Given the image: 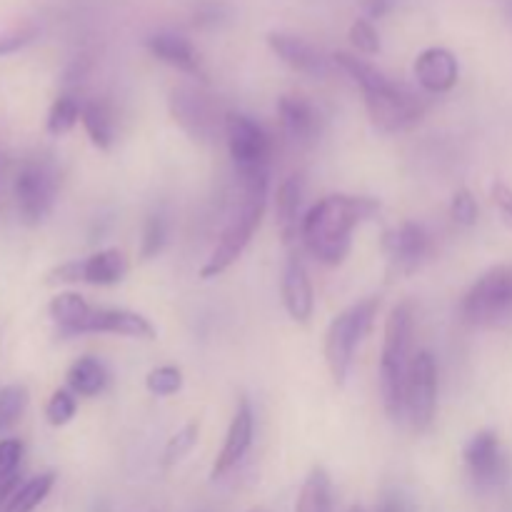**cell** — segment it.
Here are the masks:
<instances>
[{
    "label": "cell",
    "mask_w": 512,
    "mask_h": 512,
    "mask_svg": "<svg viewBox=\"0 0 512 512\" xmlns=\"http://www.w3.org/2000/svg\"><path fill=\"white\" fill-rule=\"evenodd\" d=\"M380 213V203L368 195H328L305 213L300 238L323 265H340L353 248V230Z\"/></svg>",
    "instance_id": "cell-1"
},
{
    "label": "cell",
    "mask_w": 512,
    "mask_h": 512,
    "mask_svg": "<svg viewBox=\"0 0 512 512\" xmlns=\"http://www.w3.org/2000/svg\"><path fill=\"white\" fill-rule=\"evenodd\" d=\"M333 63L335 68L343 70L358 85L370 120L378 130H383V133H403V130H410L423 120L425 110H428L423 95L413 93L405 85L393 83L373 63L353 53H335Z\"/></svg>",
    "instance_id": "cell-2"
},
{
    "label": "cell",
    "mask_w": 512,
    "mask_h": 512,
    "mask_svg": "<svg viewBox=\"0 0 512 512\" xmlns=\"http://www.w3.org/2000/svg\"><path fill=\"white\" fill-rule=\"evenodd\" d=\"M413 305L400 303L385 320L383 353H380V398L388 418L398 420L405 413V378L410 368L413 345Z\"/></svg>",
    "instance_id": "cell-3"
},
{
    "label": "cell",
    "mask_w": 512,
    "mask_h": 512,
    "mask_svg": "<svg viewBox=\"0 0 512 512\" xmlns=\"http://www.w3.org/2000/svg\"><path fill=\"white\" fill-rule=\"evenodd\" d=\"M265 203H268V183L243 190V203H240L238 213L228 220L225 230L220 233L218 245H215L210 258L200 268V278H218V275H223L225 270L238 263V258L245 253L250 240H253L255 230L260 228Z\"/></svg>",
    "instance_id": "cell-4"
},
{
    "label": "cell",
    "mask_w": 512,
    "mask_h": 512,
    "mask_svg": "<svg viewBox=\"0 0 512 512\" xmlns=\"http://www.w3.org/2000/svg\"><path fill=\"white\" fill-rule=\"evenodd\" d=\"M225 143L238 173L240 188L268 183L273 143L263 125L245 113H225Z\"/></svg>",
    "instance_id": "cell-5"
},
{
    "label": "cell",
    "mask_w": 512,
    "mask_h": 512,
    "mask_svg": "<svg viewBox=\"0 0 512 512\" xmlns=\"http://www.w3.org/2000/svg\"><path fill=\"white\" fill-rule=\"evenodd\" d=\"M378 308L380 298H365L345 308L340 315H335L333 323L328 325V333H325V363H328L335 385H345V380H348L355 350H358L365 333L373 325Z\"/></svg>",
    "instance_id": "cell-6"
},
{
    "label": "cell",
    "mask_w": 512,
    "mask_h": 512,
    "mask_svg": "<svg viewBox=\"0 0 512 512\" xmlns=\"http://www.w3.org/2000/svg\"><path fill=\"white\" fill-rule=\"evenodd\" d=\"M460 315L475 328H490L512 320V265H498L480 275L465 293Z\"/></svg>",
    "instance_id": "cell-7"
},
{
    "label": "cell",
    "mask_w": 512,
    "mask_h": 512,
    "mask_svg": "<svg viewBox=\"0 0 512 512\" xmlns=\"http://www.w3.org/2000/svg\"><path fill=\"white\" fill-rule=\"evenodd\" d=\"M58 170L50 160L33 158L25 160L15 173L13 193H15V208L23 223L38 225L53 210L55 198H58Z\"/></svg>",
    "instance_id": "cell-8"
},
{
    "label": "cell",
    "mask_w": 512,
    "mask_h": 512,
    "mask_svg": "<svg viewBox=\"0 0 512 512\" xmlns=\"http://www.w3.org/2000/svg\"><path fill=\"white\" fill-rule=\"evenodd\" d=\"M170 115L198 143H213L220 130H225V113H220L215 100L188 85L170 93Z\"/></svg>",
    "instance_id": "cell-9"
},
{
    "label": "cell",
    "mask_w": 512,
    "mask_h": 512,
    "mask_svg": "<svg viewBox=\"0 0 512 512\" xmlns=\"http://www.w3.org/2000/svg\"><path fill=\"white\" fill-rule=\"evenodd\" d=\"M438 405V365L428 350H418L405 378V413L418 433L428 430Z\"/></svg>",
    "instance_id": "cell-10"
},
{
    "label": "cell",
    "mask_w": 512,
    "mask_h": 512,
    "mask_svg": "<svg viewBox=\"0 0 512 512\" xmlns=\"http://www.w3.org/2000/svg\"><path fill=\"white\" fill-rule=\"evenodd\" d=\"M128 275V258L123 250L105 248L88 258L70 260L58 265L48 275V283H85V285H118Z\"/></svg>",
    "instance_id": "cell-11"
},
{
    "label": "cell",
    "mask_w": 512,
    "mask_h": 512,
    "mask_svg": "<svg viewBox=\"0 0 512 512\" xmlns=\"http://www.w3.org/2000/svg\"><path fill=\"white\" fill-rule=\"evenodd\" d=\"M465 468H468L470 480L478 490H493L508 475V465H505L503 448H500V438L495 430H480L468 440L463 450Z\"/></svg>",
    "instance_id": "cell-12"
},
{
    "label": "cell",
    "mask_w": 512,
    "mask_h": 512,
    "mask_svg": "<svg viewBox=\"0 0 512 512\" xmlns=\"http://www.w3.org/2000/svg\"><path fill=\"white\" fill-rule=\"evenodd\" d=\"M253 435H255L253 408H250V400L245 398V395H240L238 405H235L233 420H230L228 435H225L223 448H220L218 458H215L213 468H210V480H220L223 475H228L230 470L238 468V465L243 463L250 445H253Z\"/></svg>",
    "instance_id": "cell-13"
},
{
    "label": "cell",
    "mask_w": 512,
    "mask_h": 512,
    "mask_svg": "<svg viewBox=\"0 0 512 512\" xmlns=\"http://www.w3.org/2000/svg\"><path fill=\"white\" fill-rule=\"evenodd\" d=\"M268 48L288 65L290 70L308 78H328L333 73V58L323 53L318 45L290 33H270Z\"/></svg>",
    "instance_id": "cell-14"
},
{
    "label": "cell",
    "mask_w": 512,
    "mask_h": 512,
    "mask_svg": "<svg viewBox=\"0 0 512 512\" xmlns=\"http://www.w3.org/2000/svg\"><path fill=\"white\" fill-rule=\"evenodd\" d=\"M383 250L398 273H415L430 255V235L423 225L408 220V223L385 233Z\"/></svg>",
    "instance_id": "cell-15"
},
{
    "label": "cell",
    "mask_w": 512,
    "mask_h": 512,
    "mask_svg": "<svg viewBox=\"0 0 512 512\" xmlns=\"http://www.w3.org/2000/svg\"><path fill=\"white\" fill-rule=\"evenodd\" d=\"M78 335H123V338L155 340V325L135 310L90 308Z\"/></svg>",
    "instance_id": "cell-16"
},
{
    "label": "cell",
    "mask_w": 512,
    "mask_h": 512,
    "mask_svg": "<svg viewBox=\"0 0 512 512\" xmlns=\"http://www.w3.org/2000/svg\"><path fill=\"white\" fill-rule=\"evenodd\" d=\"M278 120L285 138L298 148L313 145L323 128V115L303 95H283L278 100Z\"/></svg>",
    "instance_id": "cell-17"
},
{
    "label": "cell",
    "mask_w": 512,
    "mask_h": 512,
    "mask_svg": "<svg viewBox=\"0 0 512 512\" xmlns=\"http://www.w3.org/2000/svg\"><path fill=\"white\" fill-rule=\"evenodd\" d=\"M145 48H148V53L153 55V58H158L160 63L170 65V68L180 70V73L190 75V78L208 80L203 58H200L195 45L190 43L185 35L173 33V30H158V33H153L145 40Z\"/></svg>",
    "instance_id": "cell-18"
},
{
    "label": "cell",
    "mask_w": 512,
    "mask_h": 512,
    "mask_svg": "<svg viewBox=\"0 0 512 512\" xmlns=\"http://www.w3.org/2000/svg\"><path fill=\"white\" fill-rule=\"evenodd\" d=\"M413 73H415V80H418V85L425 90V93L443 95V93H450V90L458 85L460 65H458V58H455L448 48L433 45V48H425L423 53L415 58Z\"/></svg>",
    "instance_id": "cell-19"
},
{
    "label": "cell",
    "mask_w": 512,
    "mask_h": 512,
    "mask_svg": "<svg viewBox=\"0 0 512 512\" xmlns=\"http://www.w3.org/2000/svg\"><path fill=\"white\" fill-rule=\"evenodd\" d=\"M280 293H283V305L295 323L305 325L313 318L315 310V293L310 275L305 270V263L298 255H290L285 260L283 278H280Z\"/></svg>",
    "instance_id": "cell-20"
},
{
    "label": "cell",
    "mask_w": 512,
    "mask_h": 512,
    "mask_svg": "<svg viewBox=\"0 0 512 512\" xmlns=\"http://www.w3.org/2000/svg\"><path fill=\"white\" fill-rule=\"evenodd\" d=\"M300 203H303V178L290 175L280 183L278 193H275V218H278V228L285 243H290L300 233V223H303Z\"/></svg>",
    "instance_id": "cell-21"
},
{
    "label": "cell",
    "mask_w": 512,
    "mask_h": 512,
    "mask_svg": "<svg viewBox=\"0 0 512 512\" xmlns=\"http://www.w3.org/2000/svg\"><path fill=\"white\" fill-rule=\"evenodd\" d=\"M68 388L80 398H95L108 385V370L93 355H83L68 368Z\"/></svg>",
    "instance_id": "cell-22"
},
{
    "label": "cell",
    "mask_w": 512,
    "mask_h": 512,
    "mask_svg": "<svg viewBox=\"0 0 512 512\" xmlns=\"http://www.w3.org/2000/svg\"><path fill=\"white\" fill-rule=\"evenodd\" d=\"M295 512H333V483L328 470L320 465L310 468L295 500Z\"/></svg>",
    "instance_id": "cell-23"
},
{
    "label": "cell",
    "mask_w": 512,
    "mask_h": 512,
    "mask_svg": "<svg viewBox=\"0 0 512 512\" xmlns=\"http://www.w3.org/2000/svg\"><path fill=\"white\" fill-rule=\"evenodd\" d=\"M80 123H83L85 133H88L90 143L100 150H110L115 143V118L113 110L103 100H90L83 103V113H80Z\"/></svg>",
    "instance_id": "cell-24"
},
{
    "label": "cell",
    "mask_w": 512,
    "mask_h": 512,
    "mask_svg": "<svg viewBox=\"0 0 512 512\" xmlns=\"http://www.w3.org/2000/svg\"><path fill=\"white\" fill-rule=\"evenodd\" d=\"M90 308L93 305L83 298L80 293H58L48 305V313L53 318V323L58 325V330L63 335H78L80 325L88 318Z\"/></svg>",
    "instance_id": "cell-25"
},
{
    "label": "cell",
    "mask_w": 512,
    "mask_h": 512,
    "mask_svg": "<svg viewBox=\"0 0 512 512\" xmlns=\"http://www.w3.org/2000/svg\"><path fill=\"white\" fill-rule=\"evenodd\" d=\"M55 485V473H40L33 475L28 483L15 488V493L0 505V512H35L48 498L50 490Z\"/></svg>",
    "instance_id": "cell-26"
},
{
    "label": "cell",
    "mask_w": 512,
    "mask_h": 512,
    "mask_svg": "<svg viewBox=\"0 0 512 512\" xmlns=\"http://www.w3.org/2000/svg\"><path fill=\"white\" fill-rule=\"evenodd\" d=\"M20 463H23V443L15 438L0 440V505L15 493Z\"/></svg>",
    "instance_id": "cell-27"
},
{
    "label": "cell",
    "mask_w": 512,
    "mask_h": 512,
    "mask_svg": "<svg viewBox=\"0 0 512 512\" xmlns=\"http://www.w3.org/2000/svg\"><path fill=\"white\" fill-rule=\"evenodd\" d=\"M80 113H83V103L75 100L73 95H60L48 110V118H45V128L50 135L60 138V135L70 133V130L78 125Z\"/></svg>",
    "instance_id": "cell-28"
},
{
    "label": "cell",
    "mask_w": 512,
    "mask_h": 512,
    "mask_svg": "<svg viewBox=\"0 0 512 512\" xmlns=\"http://www.w3.org/2000/svg\"><path fill=\"white\" fill-rule=\"evenodd\" d=\"M28 408V390L23 385H5L0 388V433L15 425Z\"/></svg>",
    "instance_id": "cell-29"
},
{
    "label": "cell",
    "mask_w": 512,
    "mask_h": 512,
    "mask_svg": "<svg viewBox=\"0 0 512 512\" xmlns=\"http://www.w3.org/2000/svg\"><path fill=\"white\" fill-rule=\"evenodd\" d=\"M78 395L73 393L70 388H60L55 390L53 395H50L48 405H45V420H48L53 428H63V425H68L70 420L75 418V413H78Z\"/></svg>",
    "instance_id": "cell-30"
},
{
    "label": "cell",
    "mask_w": 512,
    "mask_h": 512,
    "mask_svg": "<svg viewBox=\"0 0 512 512\" xmlns=\"http://www.w3.org/2000/svg\"><path fill=\"white\" fill-rule=\"evenodd\" d=\"M145 388H148V393H153L155 398H170V395L183 390V373H180V368H175V365H160V368H153L148 373Z\"/></svg>",
    "instance_id": "cell-31"
},
{
    "label": "cell",
    "mask_w": 512,
    "mask_h": 512,
    "mask_svg": "<svg viewBox=\"0 0 512 512\" xmlns=\"http://www.w3.org/2000/svg\"><path fill=\"white\" fill-rule=\"evenodd\" d=\"M198 435H200V425L198 423L183 425V428H180L178 433H175L173 438L168 440V445H165V450H163V465H165V468L180 463V460H183L185 455H188L190 450L195 448V445H198Z\"/></svg>",
    "instance_id": "cell-32"
},
{
    "label": "cell",
    "mask_w": 512,
    "mask_h": 512,
    "mask_svg": "<svg viewBox=\"0 0 512 512\" xmlns=\"http://www.w3.org/2000/svg\"><path fill=\"white\" fill-rule=\"evenodd\" d=\"M165 240H168V223H165L163 215H150V218L145 220L143 240H140V258H158L165 248Z\"/></svg>",
    "instance_id": "cell-33"
},
{
    "label": "cell",
    "mask_w": 512,
    "mask_h": 512,
    "mask_svg": "<svg viewBox=\"0 0 512 512\" xmlns=\"http://www.w3.org/2000/svg\"><path fill=\"white\" fill-rule=\"evenodd\" d=\"M348 38L358 53H363V55H378L380 53V35H378V30H375V25L370 23V18L355 20V23L350 25Z\"/></svg>",
    "instance_id": "cell-34"
},
{
    "label": "cell",
    "mask_w": 512,
    "mask_h": 512,
    "mask_svg": "<svg viewBox=\"0 0 512 512\" xmlns=\"http://www.w3.org/2000/svg\"><path fill=\"white\" fill-rule=\"evenodd\" d=\"M450 218L463 228H473L478 223V200L473 198L470 190H458L450 200Z\"/></svg>",
    "instance_id": "cell-35"
},
{
    "label": "cell",
    "mask_w": 512,
    "mask_h": 512,
    "mask_svg": "<svg viewBox=\"0 0 512 512\" xmlns=\"http://www.w3.org/2000/svg\"><path fill=\"white\" fill-rule=\"evenodd\" d=\"M33 35H35L33 28H18L8 35H0V55L20 50L23 45H28L30 40H33Z\"/></svg>",
    "instance_id": "cell-36"
},
{
    "label": "cell",
    "mask_w": 512,
    "mask_h": 512,
    "mask_svg": "<svg viewBox=\"0 0 512 512\" xmlns=\"http://www.w3.org/2000/svg\"><path fill=\"white\" fill-rule=\"evenodd\" d=\"M493 203L498 205L503 220L512 228V188L510 185H505V183L493 185Z\"/></svg>",
    "instance_id": "cell-37"
},
{
    "label": "cell",
    "mask_w": 512,
    "mask_h": 512,
    "mask_svg": "<svg viewBox=\"0 0 512 512\" xmlns=\"http://www.w3.org/2000/svg\"><path fill=\"white\" fill-rule=\"evenodd\" d=\"M363 5L368 18H380V15H385L393 8V0H363Z\"/></svg>",
    "instance_id": "cell-38"
},
{
    "label": "cell",
    "mask_w": 512,
    "mask_h": 512,
    "mask_svg": "<svg viewBox=\"0 0 512 512\" xmlns=\"http://www.w3.org/2000/svg\"><path fill=\"white\" fill-rule=\"evenodd\" d=\"M348 512H368V510H365V508H360V505H353V508H350ZM378 512H400V508H398V505L388 503V505H383V508H380Z\"/></svg>",
    "instance_id": "cell-39"
},
{
    "label": "cell",
    "mask_w": 512,
    "mask_h": 512,
    "mask_svg": "<svg viewBox=\"0 0 512 512\" xmlns=\"http://www.w3.org/2000/svg\"><path fill=\"white\" fill-rule=\"evenodd\" d=\"M505 8H508V15H510V20H512V0H508V3H505Z\"/></svg>",
    "instance_id": "cell-40"
},
{
    "label": "cell",
    "mask_w": 512,
    "mask_h": 512,
    "mask_svg": "<svg viewBox=\"0 0 512 512\" xmlns=\"http://www.w3.org/2000/svg\"><path fill=\"white\" fill-rule=\"evenodd\" d=\"M248 512H268V510H263V508H250Z\"/></svg>",
    "instance_id": "cell-41"
}]
</instances>
